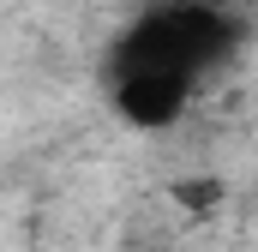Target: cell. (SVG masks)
Wrapping results in <instances>:
<instances>
[{
  "label": "cell",
  "instance_id": "cell-1",
  "mask_svg": "<svg viewBox=\"0 0 258 252\" xmlns=\"http://www.w3.org/2000/svg\"><path fill=\"white\" fill-rule=\"evenodd\" d=\"M234 48H240V18L222 0H174V6L138 18L120 36L114 66H162V72H180L198 84Z\"/></svg>",
  "mask_w": 258,
  "mask_h": 252
},
{
  "label": "cell",
  "instance_id": "cell-2",
  "mask_svg": "<svg viewBox=\"0 0 258 252\" xmlns=\"http://www.w3.org/2000/svg\"><path fill=\"white\" fill-rule=\"evenodd\" d=\"M114 108H120V120L132 126H174L186 114V102H192V78H180V72H162V66H114Z\"/></svg>",
  "mask_w": 258,
  "mask_h": 252
},
{
  "label": "cell",
  "instance_id": "cell-3",
  "mask_svg": "<svg viewBox=\"0 0 258 252\" xmlns=\"http://www.w3.org/2000/svg\"><path fill=\"white\" fill-rule=\"evenodd\" d=\"M174 198H186V204H216L222 186H216V180H198V186H174Z\"/></svg>",
  "mask_w": 258,
  "mask_h": 252
}]
</instances>
